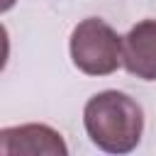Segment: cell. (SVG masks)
Instances as JSON below:
<instances>
[{
  "label": "cell",
  "instance_id": "cell-3",
  "mask_svg": "<svg viewBox=\"0 0 156 156\" xmlns=\"http://www.w3.org/2000/svg\"><path fill=\"white\" fill-rule=\"evenodd\" d=\"M66 156L61 134L46 124H22L0 129V156Z\"/></svg>",
  "mask_w": 156,
  "mask_h": 156
},
{
  "label": "cell",
  "instance_id": "cell-4",
  "mask_svg": "<svg viewBox=\"0 0 156 156\" xmlns=\"http://www.w3.org/2000/svg\"><path fill=\"white\" fill-rule=\"evenodd\" d=\"M122 63L132 76L156 80V20H141L127 32L122 39Z\"/></svg>",
  "mask_w": 156,
  "mask_h": 156
},
{
  "label": "cell",
  "instance_id": "cell-1",
  "mask_svg": "<svg viewBox=\"0 0 156 156\" xmlns=\"http://www.w3.org/2000/svg\"><path fill=\"white\" fill-rule=\"evenodd\" d=\"M83 124L98 149L107 154H129L141 139L144 112L129 95L105 90L85 102Z\"/></svg>",
  "mask_w": 156,
  "mask_h": 156
},
{
  "label": "cell",
  "instance_id": "cell-2",
  "mask_svg": "<svg viewBox=\"0 0 156 156\" xmlns=\"http://www.w3.org/2000/svg\"><path fill=\"white\" fill-rule=\"evenodd\" d=\"M73 66L88 76H110L122 63V37L98 17H88L71 32Z\"/></svg>",
  "mask_w": 156,
  "mask_h": 156
}]
</instances>
